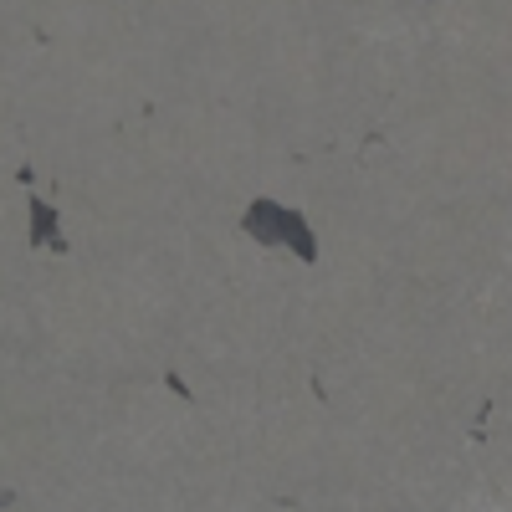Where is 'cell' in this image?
I'll return each instance as SVG.
<instances>
[{
    "mask_svg": "<svg viewBox=\"0 0 512 512\" xmlns=\"http://www.w3.org/2000/svg\"><path fill=\"white\" fill-rule=\"evenodd\" d=\"M241 231H246L256 246L287 251V256H297V262H308V267L323 256L318 226H313L297 205H287V200H277V195H256V200L241 210Z\"/></svg>",
    "mask_w": 512,
    "mask_h": 512,
    "instance_id": "cell-1",
    "label": "cell"
},
{
    "mask_svg": "<svg viewBox=\"0 0 512 512\" xmlns=\"http://www.w3.org/2000/svg\"><path fill=\"white\" fill-rule=\"evenodd\" d=\"M26 241L31 251H67V231H62V205L47 195L26 200Z\"/></svg>",
    "mask_w": 512,
    "mask_h": 512,
    "instance_id": "cell-2",
    "label": "cell"
}]
</instances>
